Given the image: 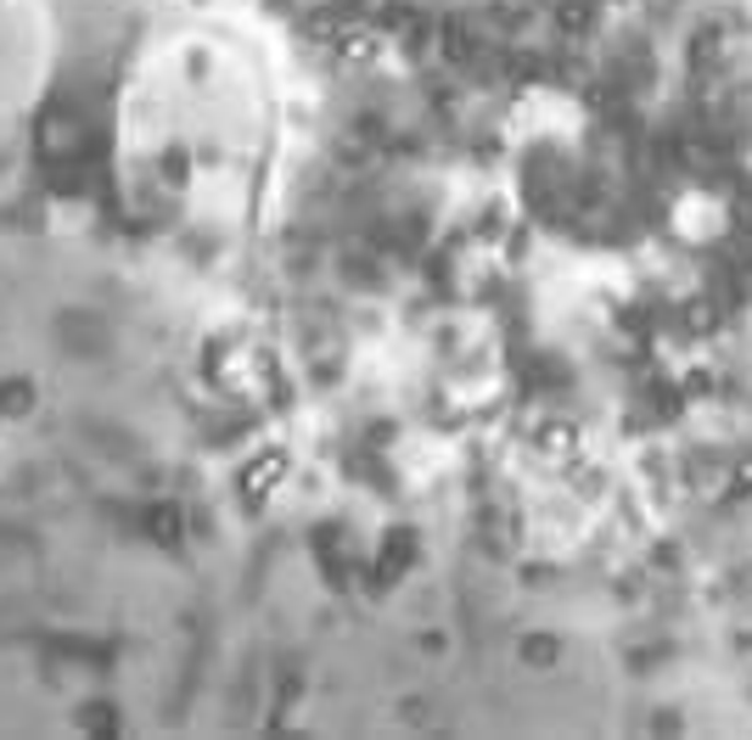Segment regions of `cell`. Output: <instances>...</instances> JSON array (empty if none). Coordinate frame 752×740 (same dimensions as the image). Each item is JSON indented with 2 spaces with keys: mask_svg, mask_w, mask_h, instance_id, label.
I'll list each match as a JSON object with an SVG mask.
<instances>
[{
  "mask_svg": "<svg viewBox=\"0 0 752 740\" xmlns=\"http://www.w3.org/2000/svg\"><path fill=\"white\" fill-rule=\"evenodd\" d=\"M129 52L84 0H0V724L107 696L135 578L180 550L147 460Z\"/></svg>",
  "mask_w": 752,
  "mask_h": 740,
  "instance_id": "cell-1",
  "label": "cell"
},
{
  "mask_svg": "<svg viewBox=\"0 0 752 740\" xmlns=\"http://www.w3.org/2000/svg\"><path fill=\"white\" fill-rule=\"evenodd\" d=\"M523 662L550 668V662H556V639H550V634H528V639H523Z\"/></svg>",
  "mask_w": 752,
  "mask_h": 740,
  "instance_id": "cell-2",
  "label": "cell"
}]
</instances>
